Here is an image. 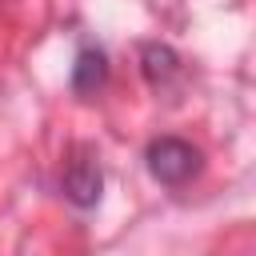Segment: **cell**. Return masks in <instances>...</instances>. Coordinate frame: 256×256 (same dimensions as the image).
<instances>
[{
  "instance_id": "cell-1",
  "label": "cell",
  "mask_w": 256,
  "mask_h": 256,
  "mask_svg": "<svg viewBox=\"0 0 256 256\" xmlns=\"http://www.w3.org/2000/svg\"><path fill=\"white\" fill-rule=\"evenodd\" d=\"M144 164L148 176L164 188H188L200 172H204V152L184 140V136H156L144 148Z\"/></svg>"
},
{
  "instance_id": "cell-2",
  "label": "cell",
  "mask_w": 256,
  "mask_h": 256,
  "mask_svg": "<svg viewBox=\"0 0 256 256\" xmlns=\"http://www.w3.org/2000/svg\"><path fill=\"white\" fill-rule=\"evenodd\" d=\"M60 192L80 212H88V208L100 204V196H104V168H100V156L88 144H80V148L68 152L64 172H60Z\"/></svg>"
},
{
  "instance_id": "cell-3",
  "label": "cell",
  "mask_w": 256,
  "mask_h": 256,
  "mask_svg": "<svg viewBox=\"0 0 256 256\" xmlns=\"http://www.w3.org/2000/svg\"><path fill=\"white\" fill-rule=\"evenodd\" d=\"M108 72H112L108 68V52L100 44H80V52L72 60V72H68V88L88 100L108 84Z\"/></svg>"
},
{
  "instance_id": "cell-4",
  "label": "cell",
  "mask_w": 256,
  "mask_h": 256,
  "mask_svg": "<svg viewBox=\"0 0 256 256\" xmlns=\"http://www.w3.org/2000/svg\"><path fill=\"white\" fill-rule=\"evenodd\" d=\"M140 72H144V80H148L156 92H168V88L180 80L184 64H180L176 48H168V44H160V40H148V44H140Z\"/></svg>"
}]
</instances>
